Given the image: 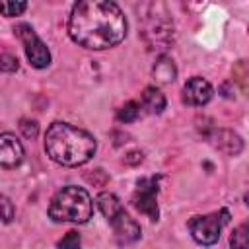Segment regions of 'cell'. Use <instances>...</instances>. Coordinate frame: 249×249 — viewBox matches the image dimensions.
Here are the masks:
<instances>
[{"instance_id":"6da1fadb","label":"cell","mask_w":249,"mask_h":249,"mask_svg":"<svg viewBox=\"0 0 249 249\" xmlns=\"http://www.w3.org/2000/svg\"><path fill=\"white\" fill-rule=\"evenodd\" d=\"M70 39L89 51H103L119 45L126 35L123 10L109 0L76 2L68 16Z\"/></svg>"},{"instance_id":"7a4b0ae2","label":"cell","mask_w":249,"mask_h":249,"mask_svg":"<svg viewBox=\"0 0 249 249\" xmlns=\"http://www.w3.org/2000/svg\"><path fill=\"white\" fill-rule=\"evenodd\" d=\"M97 150L95 138L74 124L54 121L45 132L47 156L64 167H78L88 163Z\"/></svg>"},{"instance_id":"3957f363","label":"cell","mask_w":249,"mask_h":249,"mask_svg":"<svg viewBox=\"0 0 249 249\" xmlns=\"http://www.w3.org/2000/svg\"><path fill=\"white\" fill-rule=\"evenodd\" d=\"M93 214V202L86 189L76 185L62 187L49 204V218L54 222L86 224Z\"/></svg>"},{"instance_id":"277c9868","label":"cell","mask_w":249,"mask_h":249,"mask_svg":"<svg viewBox=\"0 0 249 249\" xmlns=\"http://www.w3.org/2000/svg\"><path fill=\"white\" fill-rule=\"evenodd\" d=\"M140 35L150 51H158L163 54L175 39L173 21L169 18V12L163 4H146L142 14V25Z\"/></svg>"},{"instance_id":"5b68a950","label":"cell","mask_w":249,"mask_h":249,"mask_svg":"<svg viewBox=\"0 0 249 249\" xmlns=\"http://www.w3.org/2000/svg\"><path fill=\"white\" fill-rule=\"evenodd\" d=\"M97 208L101 210L105 220L111 224L119 245H130V243L140 239L138 222L128 216V212L123 208L121 200L113 193H101L97 196Z\"/></svg>"},{"instance_id":"8992f818","label":"cell","mask_w":249,"mask_h":249,"mask_svg":"<svg viewBox=\"0 0 249 249\" xmlns=\"http://www.w3.org/2000/svg\"><path fill=\"white\" fill-rule=\"evenodd\" d=\"M228 222H230V212L226 208H222L220 212L193 216L189 220V231L198 245H214L220 239L224 224H228Z\"/></svg>"},{"instance_id":"52a82bcc","label":"cell","mask_w":249,"mask_h":249,"mask_svg":"<svg viewBox=\"0 0 249 249\" xmlns=\"http://www.w3.org/2000/svg\"><path fill=\"white\" fill-rule=\"evenodd\" d=\"M160 175H150V177H142L136 183V189L132 193V206L144 214L146 218H150L152 222H156L160 218V208H158V191H160Z\"/></svg>"},{"instance_id":"ba28073f","label":"cell","mask_w":249,"mask_h":249,"mask_svg":"<svg viewBox=\"0 0 249 249\" xmlns=\"http://www.w3.org/2000/svg\"><path fill=\"white\" fill-rule=\"evenodd\" d=\"M18 39L21 41L23 45V51H25V56L29 60V64L33 68H47L51 64V53L47 49V45L39 39V35L35 33V29L29 25V23H18L14 27Z\"/></svg>"},{"instance_id":"9c48e42d","label":"cell","mask_w":249,"mask_h":249,"mask_svg":"<svg viewBox=\"0 0 249 249\" xmlns=\"http://www.w3.org/2000/svg\"><path fill=\"white\" fill-rule=\"evenodd\" d=\"M212 93H214V89L208 80H204L200 76H193L185 82L181 97H183V103H187L191 107H202L212 99Z\"/></svg>"},{"instance_id":"30bf717a","label":"cell","mask_w":249,"mask_h":249,"mask_svg":"<svg viewBox=\"0 0 249 249\" xmlns=\"http://www.w3.org/2000/svg\"><path fill=\"white\" fill-rule=\"evenodd\" d=\"M25 158L23 144L10 132L0 134V167L4 169H16Z\"/></svg>"},{"instance_id":"8fae6325","label":"cell","mask_w":249,"mask_h":249,"mask_svg":"<svg viewBox=\"0 0 249 249\" xmlns=\"http://www.w3.org/2000/svg\"><path fill=\"white\" fill-rule=\"evenodd\" d=\"M210 140H212V144H214L220 152H224V154H228V156H237V154H241V150H243V140H241V136H239L237 132H233V130H228V128L214 130L212 136H210Z\"/></svg>"},{"instance_id":"7c38bea8","label":"cell","mask_w":249,"mask_h":249,"mask_svg":"<svg viewBox=\"0 0 249 249\" xmlns=\"http://www.w3.org/2000/svg\"><path fill=\"white\" fill-rule=\"evenodd\" d=\"M152 76L158 84H171L177 78V66L167 54H160L152 66Z\"/></svg>"},{"instance_id":"4fadbf2b","label":"cell","mask_w":249,"mask_h":249,"mask_svg":"<svg viewBox=\"0 0 249 249\" xmlns=\"http://www.w3.org/2000/svg\"><path fill=\"white\" fill-rule=\"evenodd\" d=\"M140 107H144L152 115H160L165 109V95L158 88L148 86L142 91V103H140Z\"/></svg>"},{"instance_id":"5bb4252c","label":"cell","mask_w":249,"mask_h":249,"mask_svg":"<svg viewBox=\"0 0 249 249\" xmlns=\"http://www.w3.org/2000/svg\"><path fill=\"white\" fill-rule=\"evenodd\" d=\"M138 115H140V103H136V101H126L124 105L119 107V111H117V121H119V123H132V121L138 119Z\"/></svg>"},{"instance_id":"9a60e30c","label":"cell","mask_w":249,"mask_h":249,"mask_svg":"<svg viewBox=\"0 0 249 249\" xmlns=\"http://www.w3.org/2000/svg\"><path fill=\"white\" fill-rule=\"evenodd\" d=\"M231 249H247V224H239L230 235Z\"/></svg>"},{"instance_id":"2e32d148","label":"cell","mask_w":249,"mask_h":249,"mask_svg":"<svg viewBox=\"0 0 249 249\" xmlns=\"http://www.w3.org/2000/svg\"><path fill=\"white\" fill-rule=\"evenodd\" d=\"M27 10V2H0V14L6 18H14V16H21Z\"/></svg>"},{"instance_id":"e0dca14e","label":"cell","mask_w":249,"mask_h":249,"mask_svg":"<svg viewBox=\"0 0 249 249\" xmlns=\"http://www.w3.org/2000/svg\"><path fill=\"white\" fill-rule=\"evenodd\" d=\"M16 216V208L12 204V200L6 195H0V222L2 224H10Z\"/></svg>"},{"instance_id":"ac0fdd59","label":"cell","mask_w":249,"mask_h":249,"mask_svg":"<svg viewBox=\"0 0 249 249\" xmlns=\"http://www.w3.org/2000/svg\"><path fill=\"white\" fill-rule=\"evenodd\" d=\"M19 130H21V134H23L27 140H35L37 134H39V124H37V121H33V119H21V121H19Z\"/></svg>"},{"instance_id":"d6986e66","label":"cell","mask_w":249,"mask_h":249,"mask_svg":"<svg viewBox=\"0 0 249 249\" xmlns=\"http://www.w3.org/2000/svg\"><path fill=\"white\" fill-rule=\"evenodd\" d=\"M19 68V62L14 54H8V53H0V72H6V74H12Z\"/></svg>"},{"instance_id":"ffe728a7","label":"cell","mask_w":249,"mask_h":249,"mask_svg":"<svg viewBox=\"0 0 249 249\" xmlns=\"http://www.w3.org/2000/svg\"><path fill=\"white\" fill-rule=\"evenodd\" d=\"M58 249H80V233L78 231H68L58 243H56Z\"/></svg>"},{"instance_id":"44dd1931","label":"cell","mask_w":249,"mask_h":249,"mask_svg":"<svg viewBox=\"0 0 249 249\" xmlns=\"http://www.w3.org/2000/svg\"><path fill=\"white\" fill-rule=\"evenodd\" d=\"M123 161L128 163V165H136V163L142 161V152H128V154L123 158Z\"/></svg>"}]
</instances>
